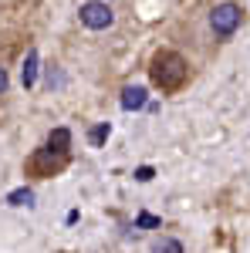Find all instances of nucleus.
<instances>
[{"instance_id":"6","label":"nucleus","mask_w":250,"mask_h":253,"mask_svg":"<svg viewBox=\"0 0 250 253\" xmlns=\"http://www.w3.org/2000/svg\"><path fill=\"white\" fill-rule=\"evenodd\" d=\"M68 145H71V132H68V128H54L51 138H48V149H54V152H68Z\"/></svg>"},{"instance_id":"12","label":"nucleus","mask_w":250,"mask_h":253,"mask_svg":"<svg viewBox=\"0 0 250 253\" xmlns=\"http://www.w3.org/2000/svg\"><path fill=\"white\" fill-rule=\"evenodd\" d=\"M3 88H7V71L0 68V91H3Z\"/></svg>"},{"instance_id":"8","label":"nucleus","mask_w":250,"mask_h":253,"mask_svg":"<svg viewBox=\"0 0 250 253\" xmlns=\"http://www.w3.org/2000/svg\"><path fill=\"white\" fill-rule=\"evenodd\" d=\"M152 253H183V243L179 240H159V243H152Z\"/></svg>"},{"instance_id":"2","label":"nucleus","mask_w":250,"mask_h":253,"mask_svg":"<svg viewBox=\"0 0 250 253\" xmlns=\"http://www.w3.org/2000/svg\"><path fill=\"white\" fill-rule=\"evenodd\" d=\"M240 7L237 3H220V7H213V14H210V27L220 34V38H230L233 31L240 27Z\"/></svg>"},{"instance_id":"9","label":"nucleus","mask_w":250,"mask_h":253,"mask_svg":"<svg viewBox=\"0 0 250 253\" xmlns=\"http://www.w3.org/2000/svg\"><path fill=\"white\" fill-rule=\"evenodd\" d=\"M108 132H112V125H108V122H101V125H95V128H92V145H101V142H105V138H108Z\"/></svg>"},{"instance_id":"10","label":"nucleus","mask_w":250,"mask_h":253,"mask_svg":"<svg viewBox=\"0 0 250 253\" xmlns=\"http://www.w3.org/2000/svg\"><path fill=\"white\" fill-rule=\"evenodd\" d=\"M159 223H162L159 216H149V213H142V216H139V226H146V230H152V226H159Z\"/></svg>"},{"instance_id":"1","label":"nucleus","mask_w":250,"mask_h":253,"mask_svg":"<svg viewBox=\"0 0 250 253\" xmlns=\"http://www.w3.org/2000/svg\"><path fill=\"white\" fill-rule=\"evenodd\" d=\"M152 81L159 88H166V91H173L179 88L183 81H186V61L173 54V51H162V54H155L152 61Z\"/></svg>"},{"instance_id":"5","label":"nucleus","mask_w":250,"mask_h":253,"mask_svg":"<svg viewBox=\"0 0 250 253\" xmlns=\"http://www.w3.org/2000/svg\"><path fill=\"white\" fill-rule=\"evenodd\" d=\"M20 78H24V88H31V84L38 81V51H34V47H31L27 58H24V75H20Z\"/></svg>"},{"instance_id":"11","label":"nucleus","mask_w":250,"mask_h":253,"mask_svg":"<svg viewBox=\"0 0 250 253\" xmlns=\"http://www.w3.org/2000/svg\"><path fill=\"white\" fill-rule=\"evenodd\" d=\"M152 166H142V169H135V179H139V182H149V179H152Z\"/></svg>"},{"instance_id":"4","label":"nucleus","mask_w":250,"mask_h":253,"mask_svg":"<svg viewBox=\"0 0 250 253\" xmlns=\"http://www.w3.org/2000/svg\"><path fill=\"white\" fill-rule=\"evenodd\" d=\"M122 108H125V112L146 108V88H135V84H129V88L122 91Z\"/></svg>"},{"instance_id":"7","label":"nucleus","mask_w":250,"mask_h":253,"mask_svg":"<svg viewBox=\"0 0 250 253\" xmlns=\"http://www.w3.org/2000/svg\"><path fill=\"white\" fill-rule=\"evenodd\" d=\"M7 203H10V206H31V203H34V193H31L27 186H24V189H14V193L7 196Z\"/></svg>"},{"instance_id":"3","label":"nucleus","mask_w":250,"mask_h":253,"mask_svg":"<svg viewBox=\"0 0 250 253\" xmlns=\"http://www.w3.org/2000/svg\"><path fill=\"white\" fill-rule=\"evenodd\" d=\"M112 20H115V14L108 10V3H101V0L81 3V24H85V27H92V31H105Z\"/></svg>"}]
</instances>
